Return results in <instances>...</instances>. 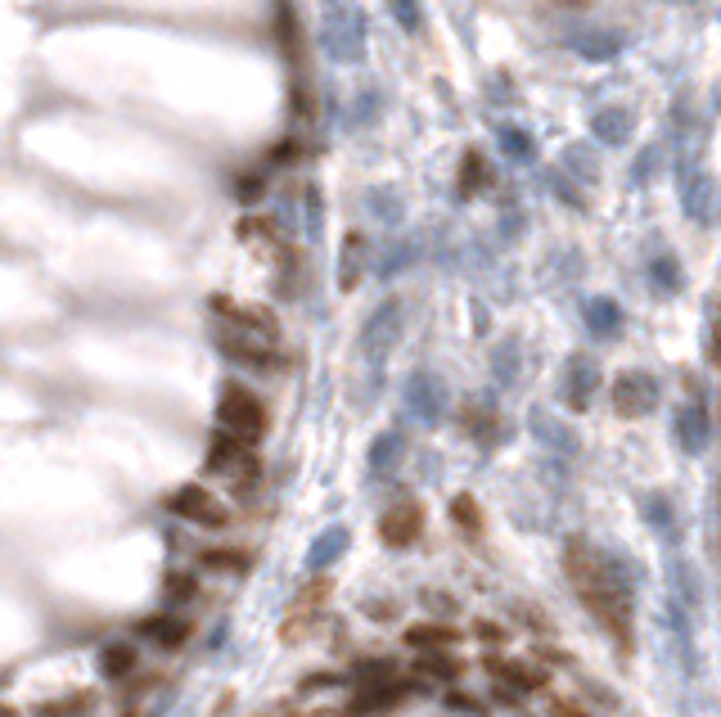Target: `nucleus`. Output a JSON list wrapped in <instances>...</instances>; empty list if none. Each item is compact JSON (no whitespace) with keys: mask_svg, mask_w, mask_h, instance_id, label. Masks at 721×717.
<instances>
[{"mask_svg":"<svg viewBox=\"0 0 721 717\" xmlns=\"http://www.w3.org/2000/svg\"><path fill=\"white\" fill-rule=\"evenodd\" d=\"M100 668H104V676H113V682H123V676L136 668V650L123 646V640H118V646H104L100 650Z\"/></svg>","mask_w":721,"mask_h":717,"instance_id":"16","label":"nucleus"},{"mask_svg":"<svg viewBox=\"0 0 721 717\" xmlns=\"http://www.w3.org/2000/svg\"><path fill=\"white\" fill-rule=\"evenodd\" d=\"M654 402V384L644 380V374H623V380L614 384V406L623 415H644Z\"/></svg>","mask_w":721,"mask_h":717,"instance_id":"10","label":"nucleus"},{"mask_svg":"<svg viewBox=\"0 0 721 717\" xmlns=\"http://www.w3.org/2000/svg\"><path fill=\"white\" fill-rule=\"evenodd\" d=\"M550 717H595V713H586L582 704H568V699H555V704H550Z\"/></svg>","mask_w":721,"mask_h":717,"instance_id":"20","label":"nucleus"},{"mask_svg":"<svg viewBox=\"0 0 721 717\" xmlns=\"http://www.w3.org/2000/svg\"><path fill=\"white\" fill-rule=\"evenodd\" d=\"M217 348L231 357V361H244V366H253V370H280V357H276V348L267 344V338L244 334V329H235V325L217 329Z\"/></svg>","mask_w":721,"mask_h":717,"instance_id":"6","label":"nucleus"},{"mask_svg":"<svg viewBox=\"0 0 721 717\" xmlns=\"http://www.w3.org/2000/svg\"><path fill=\"white\" fill-rule=\"evenodd\" d=\"M487 185V159L482 154H465L461 163V195H478Z\"/></svg>","mask_w":721,"mask_h":717,"instance_id":"19","label":"nucleus"},{"mask_svg":"<svg viewBox=\"0 0 721 717\" xmlns=\"http://www.w3.org/2000/svg\"><path fill=\"white\" fill-rule=\"evenodd\" d=\"M203 569H217V574H244L248 569V551H240V546H208L203 555Z\"/></svg>","mask_w":721,"mask_h":717,"instance_id":"14","label":"nucleus"},{"mask_svg":"<svg viewBox=\"0 0 721 717\" xmlns=\"http://www.w3.org/2000/svg\"><path fill=\"white\" fill-rule=\"evenodd\" d=\"M461 640V632H455L451 623H415V627H406V646L410 650H446V646H455Z\"/></svg>","mask_w":721,"mask_h":717,"instance_id":"11","label":"nucleus"},{"mask_svg":"<svg viewBox=\"0 0 721 717\" xmlns=\"http://www.w3.org/2000/svg\"><path fill=\"white\" fill-rule=\"evenodd\" d=\"M420 672H425V676H438V682H455V676L465 672V663L451 659V655H438V650H425V655H420Z\"/></svg>","mask_w":721,"mask_h":717,"instance_id":"17","label":"nucleus"},{"mask_svg":"<svg viewBox=\"0 0 721 717\" xmlns=\"http://www.w3.org/2000/svg\"><path fill=\"white\" fill-rule=\"evenodd\" d=\"M0 717H19V713H14L10 704H0Z\"/></svg>","mask_w":721,"mask_h":717,"instance_id":"23","label":"nucleus"},{"mask_svg":"<svg viewBox=\"0 0 721 717\" xmlns=\"http://www.w3.org/2000/svg\"><path fill=\"white\" fill-rule=\"evenodd\" d=\"M329 591H334V582L329 578H316V582H307L298 591V600H293V610H289V623L280 627V636L284 640H302L312 627H316V618H321V605L329 600Z\"/></svg>","mask_w":721,"mask_h":717,"instance_id":"7","label":"nucleus"},{"mask_svg":"<svg viewBox=\"0 0 721 717\" xmlns=\"http://www.w3.org/2000/svg\"><path fill=\"white\" fill-rule=\"evenodd\" d=\"M406 691H410V686L402 682V676H397V682H384V686H361V695L352 699V713H379V708L397 704Z\"/></svg>","mask_w":721,"mask_h":717,"instance_id":"12","label":"nucleus"},{"mask_svg":"<svg viewBox=\"0 0 721 717\" xmlns=\"http://www.w3.org/2000/svg\"><path fill=\"white\" fill-rule=\"evenodd\" d=\"M208 474H225V478H257L261 474V461H257V447L231 438V433H217L212 447H208Z\"/></svg>","mask_w":721,"mask_h":717,"instance_id":"4","label":"nucleus"},{"mask_svg":"<svg viewBox=\"0 0 721 717\" xmlns=\"http://www.w3.org/2000/svg\"><path fill=\"white\" fill-rule=\"evenodd\" d=\"M212 312L217 316H225L235 329H244V334H257V338H271L280 334V321H276V312H267V308H257V303H235V298H212Z\"/></svg>","mask_w":721,"mask_h":717,"instance_id":"8","label":"nucleus"},{"mask_svg":"<svg viewBox=\"0 0 721 717\" xmlns=\"http://www.w3.org/2000/svg\"><path fill=\"white\" fill-rule=\"evenodd\" d=\"M271 415H267V402H261L257 393H248L244 384H225L221 397H217V429L231 433L248 447H257V438L267 433Z\"/></svg>","mask_w":721,"mask_h":717,"instance_id":"2","label":"nucleus"},{"mask_svg":"<svg viewBox=\"0 0 721 717\" xmlns=\"http://www.w3.org/2000/svg\"><path fill=\"white\" fill-rule=\"evenodd\" d=\"M167 510L181 514L185 523H199V528H225L231 523V506H225L217 493H208L203 483H185L167 497Z\"/></svg>","mask_w":721,"mask_h":717,"instance_id":"3","label":"nucleus"},{"mask_svg":"<svg viewBox=\"0 0 721 717\" xmlns=\"http://www.w3.org/2000/svg\"><path fill=\"white\" fill-rule=\"evenodd\" d=\"M140 632L149 640H159V646H181V640L189 636V623L185 618H172V614H154V618H144Z\"/></svg>","mask_w":721,"mask_h":717,"instance_id":"13","label":"nucleus"},{"mask_svg":"<svg viewBox=\"0 0 721 717\" xmlns=\"http://www.w3.org/2000/svg\"><path fill=\"white\" fill-rule=\"evenodd\" d=\"M195 595H199L195 574H167V582H163V600H167V605H185V600H195Z\"/></svg>","mask_w":721,"mask_h":717,"instance_id":"18","label":"nucleus"},{"mask_svg":"<svg viewBox=\"0 0 721 717\" xmlns=\"http://www.w3.org/2000/svg\"><path fill=\"white\" fill-rule=\"evenodd\" d=\"M257 717H298V713H293V704H276V708H267V713H257Z\"/></svg>","mask_w":721,"mask_h":717,"instance_id":"21","label":"nucleus"},{"mask_svg":"<svg viewBox=\"0 0 721 717\" xmlns=\"http://www.w3.org/2000/svg\"><path fill=\"white\" fill-rule=\"evenodd\" d=\"M451 519H455V528H461V533H469V537L482 533V506H478L469 493L451 497Z\"/></svg>","mask_w":721,"mask_h":717,"instance_id":"15","label":"nucleus"},{"mask_svg":"<svg viewBox=\"0 0 721 717\" xmlns=\"http://www.w3.org/2000/svg\"><path fill=\"white\" fill-rule=\"evenodd\" d=\"M425 537V506L420 501H397L379 514V542L402 551V546H415Z\"/></svg>","mask_w":721,"mask_h":717,"instance_id":"5","label":"nucleus"},{"mask_svg":"<svg viewBox=\"0 0 721 717\" xmlns=\"http://www.w3.org/2000/svg\"><path fill=\"white\" fill-rule=\"evenodd\" d=\"M478 636H482V640H497V636H501V627H491V623H478Z\"/></svg>","mask_w":721,"mask_h":717,"instance_id":"22","label":"nucleus"},{"mask_svg":"<svg viewBox=\"0 0 721 717\" xmlns=\"http://www.w3.org/2000/svg\"><path fill=\"white\" fill-rule=\"evenodd\" d=\"M563 574L573 582L578 600L595 614V623L614 640H623V650H631V605H627V591L618 587V578L609 569V559H600L586 542H568Z\"/></svg>","mask_w":721,"mask_h":717,"instance_id":"1","label":"nucleus"},{"mask_svg":"<svg viewBox=\"0 0 721 717\" xmlns=\"http://www.w3.org/2000/svg\"><path fill=\"white\" fill-rule=\"evenodd\" d=\"M482 668L497 676V682L514 686V691H546L550 686V672L546 668H533V663H519V659H501V655H487Z\"/></svg>","mask_w":721,"mask_h":717,"instance_id":"9","label":"nucleus"}]
</instances>
